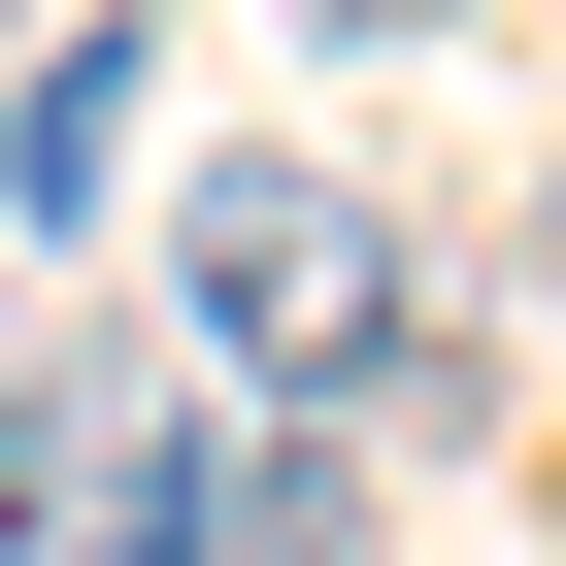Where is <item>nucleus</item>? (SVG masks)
<instances>
[{
    "instance_id": "obj_1",
    "label": "nucleus",
    "mask_w": 566,
    "mask_h": 566,
    "mask_svg": "<svg viewBox=\"0 0 566 566\" xmlns=\"http://www.w3.org/2000/svg\"><path fill=\"white\" fill-rule=\"evenodd\" d=\"M400 233H367V167H200V367H266V400H400Z\"/></svg>"
},
{
    "instance_id": "obj_2",
    "label": "nucleus",
    "mask_w": 566,
    "mask_h": 566,
    "mask_svg": "<svg viewBox=\"0 0 566 566\" xmlns=\"http://www.w3.org/2000/svg\"><path fill=\"white\" fill-rule=\"evenodd\" d=\"M233 566H367V467H301V433H233Z\"/></svg>"
},
{
    "instance_id": "obj_4",
    "label": "nucleus",
    "mask_w": 566,
    "mask_h": 566,
    "mask_svg": "<svg viewBox=\"0 0 566 566\" xmlns=\"http://www.w3.org/2000/svg\"><path fill=\"white\" fill-rule=\"evenodd\" d=\"M533 266H566V200H533Z\"/></svg>"
},
{
    "instance_id": "obj_3",
    "label": "nucleus",
    "mask_w": 566,
    "mask_h": 566,
    "mask_svg": "<svg viewBox=\"0 0 566 566\" xmlns=\"http://www.w3.org/2000/svg\"><path fill=\"white\" fill-rule=\"evenodd\" d=\"M301 34H433V0H301Z\"/></svg>"
}]
</instances>
